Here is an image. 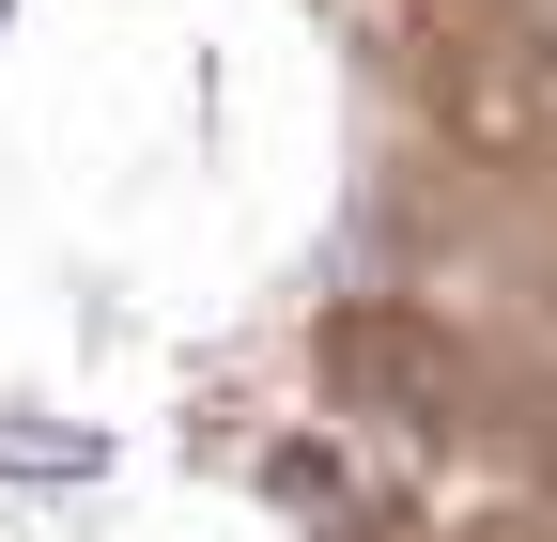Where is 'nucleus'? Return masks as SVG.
Wrapping results in <instances>:
<instances>
[{
    "label": "nucleus",
    "instance_id": "obj_1",
    "mask_svg": "<svg viewBox=\"0 0 557 542\" xmlns=\"http://www.w3.org/2000/svg\"><path fill=\"white\" fill-rule=\"evenodd\" d=\"M0 465H32V481H94V434H62V419H0Z\"/></svg>",
    "mask_w": 557,
    "mask_h": 542
}]
</instances>
